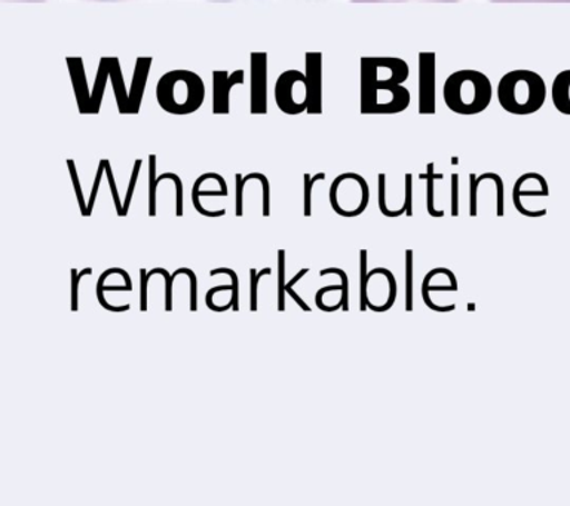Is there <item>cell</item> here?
I'll list each match as a JSON object with an SVG mask.
<instances>
[{"label":"cell","mask_w":570,"mask_h":506,"mask_svg":"<svg viewBox=\"0 0 570 506\" xmlns=\"http://www.w3.org/2000/svg\"><path fill=\"white\" fill-rule=\"evenodd\" d=\"M217 274H229L232 279H234V292H232V308H234V310H238L239 309V306H238V277H236V274L235 272H232L230 269H214L212 270V272H209V275H212V277H214V275H217Z\"/></svg>","instance_id":"7402d4cb"},{"label":"cell","mask_w":570,"mask_h":506,"mask_svg":"<svg viewBox=\"0 0 570 506\" xmlns=\"http://www.w3.org/2000/svg\"><path fill=\"white\" fill-rule=\"evenodd\" d=\"M309 272V269H302L301 272H298L296 275V277H294L292 279V281H289L288 284H285V287H293L294 284H297L298 281H301V278L305 277V275Z\"/></svg>","instance_id":"e575fe53"},{"label":"cell","mask_w":570,"mask_h":506,"mask_svg":"<svg viewBox=\"0 0 570 506\" xmlns=\"http://www.w3.org/2000/svg\"><path fill=\"white\" fill-rule=\"evenodd\" d=\"M253 177H257L258 180L263 183V216H269V185H267V180L265 176L262 175H252Z\"/></svg>","instance_id":"d4e9b609"},{"label":"cell","mask_w":570,"mask_h":506,"mask_svg":"<svg viewBox=\"0 0 570 506\" xmlns=\"http://www.w3.org/2000/svg\"><path fill=\"white\" fill-rule=\"evenodd\" d=\"M167 177H171V179L174 180V183H176V186H177V211H176V215L178 217H180V216H183V186H181V180L178 179V177L176 175H171V172H169V175L160 176L159 179L156 180V185H158L160 180L167 179Z\"/></svg>","instance_id":"603a6c76"},{"label":"cell","mask_w":570,"mask_h":506,"mask_svg":"<svg viewBox=\"0 0 570 506\" xmlns=\"http://www.w3.org/2000/svg\"><path fill=\"white\" fill-rule=\"evenodd\" d=\"M69 167H70V171H71V175H73V180H75V186H76V192H78V199H79V206H80V211H82V216H88V207L85 206V201H83V197H82V192H80V186L78 183V179H76V172H75V166H73V162L69 161Z\"/></svg>","instance_id":"1f68e13d"},{"label":"cell","mask_w":570,"mask_h":506,"mask_svg":"<svg viewBox=\"0 0 570 506\" xmlns=\"http://www.w3.org/2000/svg\"><path fill=\"white\" fill-rule=\"evenodd\" d=\"M405 309L407 312L413 310V251H405Z\"/></svg>","instance_id":"5bb4252c"},{"label":"cell","mask_w":570,"mask_h":506,"mask_svg":"<svg viewBox=\"0 0 570 506\" xmlns=\"http://www.w3.org/2000/svg\"><path fill=\"white\" fill-rule=\"evenodd\" d=\"M204 82L198 75L176 70L160 78L158 82V101L165 112L186 115L198 110L204 101Z\"/></svg>","instance_id":"277c9868"},{"label":"cell","mask_w":570,"mask_h":506,"mask_svg":"<svg viewBox=\"0 0 570 506\" xmlns=\"http://www.w3.org/2000/svg\"><path fill=\"white\" fill-rule=\"evenodd\" d=\"M409 65L394 57L361 59V112L364 115L400 113L409 108Z\"/></svg>","instance_id":"6da1fadb"},{"label":"cell","mask_w":570,"mask_h":506,"mask_svg":"<svg viewBox=\"0 0 570 506\" xmlns=\"http://www.w3.org/2000/svg\"><path fill=\"white\" fill-rule=\"evenodd\" d=\"M405 181H404V186H405V201H404V207H405V212H407V216H412L413 215V211H412V175H405L404 177Z\"/></svg>","instance_id":"484cf974"},{"label":"cell","mask_w":570,"mask_h":506,"mask_svg":"<svg viewBox=\"0 0 570 506\" xmlns=\"http://www.w3.org/2000/svg\"><path fill=\"white\" fill-rule=\"evenodd\" d=\"M275 100L284 113L297 115L309 109V83L305 75L297 70L281 75L276 81Z\"/></svg>","instance_id":"8992f818"},{"label":"cell","mask_w":570,"mask_h":506,"mask_svg":"<svg viewBox=\"0 0 570 506\" xmlns=\"http://www.w3.org/2000/svg\"><path fill=\"white\" fill-rule=\"evenodd\" d=\"M321 54H307L306 56V69H307V83H309V113H321V96H323V87H321Z\"/></svg>","instance_id":"8fae6325"},{"label":"cell","mask_w":570,"mask_h":506,"mask_svg":"<svg viewBox=\"0 0 570 506\" xmlns=\"http://www.w3.org/2000/svg\"><path fill=\"white\" fill-rule=\"evenodd\" d=\"M106 171H107V177H109L111 194H114L116 211H118V216H124V207H122V204H120L118 190H116L114 177H111L110 166H109V162H107V161H106Z\"/></svg>","instance_id":"4316f807"},{"label":"cell","mask_w":570,"mask_h":506,"mask_svg":"<svg viewBox=\"0 0 570 506\" xmlns=\"http://www.w3.org/2000/svg\"><path fill=\"white\" fill-rule=\"evenodd\" d=\"M325 175L321 172V175H316L315 177H309V175L305 176V216H311V195H312V186L316 183L318 180H324Z\"/></svg>","instance_id":"ac0fdd59"},{"label":"cell","mask_w":570,"mask_h":506,"mask_svg":"<svg viewBox=\"0 0 570 506\" xmlns=\"http://www.w3.org/2000/svg\"><path fill=\"white\" fill-rule=\"evenodd\" d=\"M345 201L336 211L337 215L343 217L360 216L367 208L370 199V190L367 181L363 177L355 175V172H346V175L338 176L332 189H330V202L334 204Z\"/></svg>","instance_id":"5b68a950"},{"label":"cell","mask_w":570,"mask_h":506,"mask_svg":"<svg viewBox=\"0 0 570 506\" xmlns=\"http://www.w3.org/2000/svg\"><path fill=\"white\" fill-rule=\"evenodd\" d=\"M279 292H278V310L284 312V295H285V251L279 250Z\"/></svg>","instance_id":"e0dca14e"},{"label":"cell","mask_w":570,"mask_h":506,"mask_svg":"<svg viewBox=\"0 0 570 506\" xmlns=\"http://www.w3.org/2000/svg\"><path fill=\"white\" fill-rule=\"evenodd\" d=\"M435 54H419V113H435Z\"/></svg>","instance_id":"52a82bcc"},{"label":"cell","mask_w":570,"mask_h":506,"mask_svg":"<svg viewBox=\"0 0 570 506\" xmlns=\"http://www.w3.org/2000/svg\"><path fill=\"white\" fill-rule=\"evenodd\" d=\"M470 216H476V185L475 175H470Z\"/></svg>","instance_id":"f1b7e54d"},{"label":"cell","mask_w":570,"mask_h":506,"mask_svg":"<svg viewBox=\"0 0 570 506\" xmlns=\"http://www.w3.org/2000/svg\"><path fill=\"white\" fill-rule=\"evenodd\" d=\"M92 272L91 268H87L82 270V272H76V269H71V310H78V286L79 279L83 277V275H89Z\"/></svg>","instance_id":"2e32d148"},{"label":"cell","mask_w":570,"mask_h":506,"mask_svg":"<svg viewBox=\"0 0 570 506\" xmlns=\"http://www.w3.org/2000/svg\"><path fill=\"white\" fill-rule=\"evenodd\" d=\"M141 161L136 162V168H134V175L131 177V183H129L127 198H125V206H124V216H127V212L129 210V204H131V198L134 194V188H136V181H137V175H138V168H140Z\"/></svg>","instance_id":"83f0119b"},{"label":"cell","mask_w":570,"mask_h":506,"mask_svg":"<svg viewBox=\"0 0 570 506\" xmlns=\"http://www.w3.org/2000/svg\"><path fill=\"white\" fill-rule=\"evenodd\" d=\"M458 188H459V176H452V216L456 217L458 212Z\"/></svg>","instance_id":"d6a6232c"},{"label":"cell","mask_w":570,"mask_h":506,"mask_svg":"<svg viewBox=\"0 0 570 506\" xmlns=\"http://www.w3.org/2000/svg\"><path fill=\"white\" fill-rule=\"evenodd\" d=\"M183 274L190 278V310H196V278L190 269L183 268Z\"/></svg>","instance_id":"4dcf8cb0"},{"label":"cell","mask_w":570,"mask_h":506,"mask_svg":"<svg viewBox=\"0 0 570 506\" xmlns=\"http://www.w3.org/2000/svg\"><path fill=\"white\" fill-rule=\"evenodd\" d=\"M155 162L156 158L150 157V210L149 216L154 217L156 216V180H155Z\"/></svg>","instance_id":"44dd1931"},{"label":"cell","mask_w":570,"mask_h":506,"mask_svg":"<svg viewBox=\"0 0 570 506\" xmlns=\"http://www.w3.org/2000/svg\"><path fill=\"white\" fill-rule=\"evenodd\" d=\"M271 268L263 269L261 274H257L256 270L252 269L249 270V275H252V310H257V282L258 279L262 278V275H269Z\"/></svg>","instance_id":"cb8c5ba5"},{"label":"cell","mask_w":570,"mask_h":506,"mask_svg":"<svg viewBox=\"0 0 570 506\" xmlns=\"http://www.w3.org/2000/svg\"><path fill=\"white\" fill-rule=\"evenodd\" d=\"M285 291H287L288 295L293 297L294 301H297V305L301 306L303 310H306V312H311L309 306H307L305 301H303L301 297H298L297 292L293 290V287H285Z\"/></svg>","instance_id":"836d02e7"},{"label":"cell","mask_w":570,"mask_h":506,"mask_svg":"<svg viewBox=\"0 0 570 506\" xmlns=\"http://www.w3.org/2000/svg\"><path fill=\"white\" fill-rule=\"evenodd\" d=\"M252 108L253 113L266 112V54H253Z\"/></svg>","instance_id":"ba28073f"},{"label":"cell","mask_w":570,"mask_h":506,"mask_svg":"<svg viewBox=\"0 0 570 506\" xmlns=\"http://www.w3.org/2000/svg\"><path fill=\"white\" fill-rule=\"evenodd\" d=\"M327 274H337L338 277L342 278V286H343L342 308L345 310L350 309V306H347V277H346V274L343 272L342 269H336V268L321 270V272H320L321 277H324V275H327Z\"/></svg>","instance_id":"ffe728a7"},{"label":"cell","mask_w":570,"mask_h":506,"mask_svg":"<svg viewBox=\"0 0 570 506\" xmlns=\"http://www.w3.org/2000/svg\"><path fill=\"white\" fill-rule=\"evenodd\" d=\"M236 82H244L243 70L232 73L230 77H226L225 72L214 73V113L229 112V95Z\"/></svg>","instance_id":"9c48e42d"},{"label":"cell","mask_w":570,"mask_h":506,"mask_svg":"<svg viewBox=\"0 0 570 506\" xmlns=\"http://www.w3.org/2000/svg\"><path fill=\"white\" fill-rule=\"evenodd\" d=\"M497 95L505 112L525 117L539 112L546 105L547 83L532 70H512L499 81Z\"/></svg>","instance_id":"7a4b0ae2"},{"label":"cell","mask_w":570,"mask_h":506,"mask_svg":"<svg viewBox=\"0 0 570 506\" xmlns=\"http://www.w3.org/2000/svg\"><path fill=\"white\" fill-rule=\"evenodd\" d=\"M551 99L560 113L570 117V69L563 70L554 78L551 87Z\"/></svg>","instance_id":"7c38bea8"},{"label":"cell","mask_w":570,"mask_h":506,"mask_svg":"<svg viewBox=\"0 0 570 506\" xmlns=\"http://www.w3.org/2000/svg\"><path fill=\"white\" fill-rule=\"evenodd\" d=\"M105 168H106V161H101L100 170H98V175H97V179H96V185H94L91 198H89L88 216L91 215V212H92L94 202H96V197H97V192H98V186H100L101 175H102V170H105Z\"/></svg>","instance_id":"f546056e"},{"label":"cell","mask_w":570,"mask_h":506,"mask_svg":"<svg viewBox=\"0 0 570 506\" xmlns=\"http://www.w3.org/2000/svg\"><path fill=\"white\" fill-rule=\"evenodd\" d=\"M386 176L385 175H379V208H381L382 215H385L386 217H394L392 216V211L390 208L386 207Z\"/></svg>","instance_id":"d6986e66"},{"label":"cell","mask_w":570,"mask_h":506,"mask_svg":"<svg viewBox=\"0 0 570 506\" xmlns=\"http://www.w3.org/2000/svg\"><path fill=\"white\" fill-rule=\"evenodd\" d=\"M493 88L490 79L479 70H458L445 79L443 99L445 106L458 115H479L489 108Z\"/></svg>","instance_id":"3957f363"},{"label":"cell","mask_w":570,"mask_h":506,"mask_svg":"<svg viewBox=\"0 0 570 506\" xmlns=\"http://www.w3.org/2000/svg\"><path fill=\"white\" fill-rule=\"evenodd\" d=\"M426 175H421V179H426V207L428 212L432 217H443L444 211H436L434 208V181L436 179H443V175H434V163H430L426 167Z\"/></svg>","instance_id":"4fadbf2b"},{"label":"cell","mask_w":570,"mask_h":506,"mask_svg":"<svg viewBox=\"0 0 570 506\" xmlns=\"http://www.w3.org/2000/svg\"><path fill=\"white\" fill-rule=\"evenodd\" d=\"M474 308H475L474 304H470V308H468V309L474 310Z\"/></svg>","instance_id":"d590c367"},{"label":"cell","mask_w":570,"mask_h":506,"mask_svg":"<svg viewBox=\"0 0 570 506\" xmlns=\"http://www.w3.org/2000/svg\"><path fill=\"white\" fill-rule=\"evenodd\" d=\"M367 250H361V310H367Z\"/></svg>","instance_id":"9a60e30c"},{"label":"cell","mask_w":570,"mask_h":506,"mask_svg":"<svg viewBox=\"0 0 570 506\" xmlns=\"http://www.w3.org/2000/svg\"><path fill=\"white\" fill-rule=\"evenodd\" d=\"M550 197V189H548L547 180L543 179L538 172H528V175L519 177L515 181L514 204L521 201L523 198H548Z\"/></svg>","instance_id":"30bf717a"}]
</instances>
